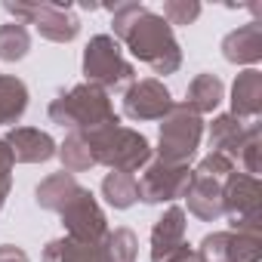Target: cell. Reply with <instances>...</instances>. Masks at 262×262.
I'll return each mask as SVG.
<instances>
[{
    "label": "cell",
    "mask_w": 262,
    "mask_h": 262,
    "mask_svg": "<svg viewBox=\"0 0 262 262\" xmlns=\"http://www.w3.org/2000/svg\"><path fill=\"white\" fill-rule=\"evenodd\" d=\"M204 139V117L194 114L185 102H173L170 114L161 120L158 129V158L170 164H188L198 158Z\"/></svg>",
    "instance_id": "obj_5"
},
{
    "label": "cell",
    "mask_w": 262,
    "mask_h": 262,
    "mask_svg": "<svg viewBox=\"0 0 262 262\" xmlns=\"http://www.w3.org/2000/svg\"><path fill=\"white\" fill-rule=\"evenodd\" d=\"M80 191V182H77V176H71V173H65V170H59V173H50L47 179H40V185L34 188V204L40 207V210H47V213H56L59 216V210L74 198Z\"/></svg>",
    "instance_id": "obj_18"
},
{
    "label": "cell",
    "mask_w": 262,
    "mask_h": 262,
    "mask_svg": "<svg viewBox=\"0 0 262 262\" xmlns=\"http://www.w3.org/2000/svg\"><path fill=\"white\" fill-rule=\"evenodd\" d=\"M201 10L204 7L198 4V0H167L164 10H161V19L170 28H176V25H194L201 19Z\"/></svg>",
    "instance_id": "obj_27"
},
{
    "label": "cell",
    "mask_w": 262,
    "mask_h": 262,
    "mask_svg": "<svg viewBox=\"0 0 262 262\" xmlns=\"http://www.w3.org/2000/svg\"><path fill=\"white\" fill-rule=\"evenodd\" d=\"M102 198L108 207L114 210H129L133 204H139V191H136V176L133 173H108L102 179Z\"/></svg>",
    "instance_id": "obj_23"
},
{
    "label": "cell",
    "mask_w": 262,
    "mask_h": 262,
    "mask_svg": "<svg viewBox=\"0 0 262 262\" xmlns=\"http://www.w3.org/2000/svg\"><path fill=\"white\" fill-rule=\"evenodd\" d=\"M204 262H259L262 234L253 231H210L198 247Z\"/></svg>",
    "instance_id": "obj_10"
},
{
    "label": "cell",
    "mask_w": 262,
    "mask_h": 262,
    "mask_svg": "<svg viewBox=\"0 0 262 262\" xmlns=\"http://www.w3.org/2000/svg\"><path fill=\"white\" fill-rule=\"evenodd\" d=\"M0 262H31L28 253L16 244H0Z\"/></svg>",
    "instance_id": "obj_30"
},
{
    "label": "cell",
    "mask_w": 262,
    "mask_h": 262,
    "mask_svg": "<svg viewBox=\"0 0 262 262\" xmlns=\"http://www.w3.org/2000/svg\"><path fill=\"white\" fill-rule=\"evenodd\" d=\"M13 167H16L13 151L4 142V136H0V210H4V204L10 198V188H13Z\"/></svg>",
    "instance_id": "obj_29"
},
{
    "label": "cell",
    "mask_w": 262,
    "mask_h": 262,
    "mask_svg": "<svg viewBox=\"0 0 262 262\" xmlns=\"http://www.w3.org/2000/svg\"><path fill=\"white\" fill-rule=\"evenodd\" d=\"M234 167H241V173L247 176H256L262 173V126L253 120L250 129H247V136L237 148V158H234Z\"/></svg>",
    "instance_id": "obj_26"
},
{
    "label": "cell",
    "mask_w": 262,
    "mask_h": 262,
    "mask_svg": "<svg viewBox=\"0 0 262 262\" xmlns=\"http://www.w3.org/2000/svg\"><path fill=\"white\" fill-rule=\"evenodd\" d=\"M80 71H83V83H93L99 90L120 93L136 80V68L120 50V43L111 34H96L90 37V43L83 47V59H80Z\"/></svg>",
    "instance_id": "obj_4"
},
{
    "label": "cell",
    "mask_w": 262,
    "mask_h": 262,
    "mask_svg": "<svg viewBox=\"0 0 262 262\" xmlns=\"http://www.w3.org/2000/svg\"><path fill=\"white\" fill-rule=\"evenodd\" d=\"M102 256H105V262H136V256H139L136 231L126 225H120L114 231L108 228V234L102 237Z\"/></svg>",
    "instance_id": "obj_24"
},
{
    "label": "cell",
    "mask_w": 262,
    "mask_h": 262,
    "mask_svg": "<svg viewBox=\"0 0 262 262\" xmlns=\"http://www.w3.org/2000/svg\"><path fill=\"white\" fill-rule=\"evenodd\" d=\"M31 25L50 43H71V40L80 37V28H83L68 0L65 4H59V0H37Z\"/></svg>",
    "instance_id": "obj_12"
},
{
    "label": "cell",
    "mask_w": 262,
    "mask_h": 262,
    "mask_svg": "<svg viewBox=\"0 0 262 262\" xmlns=\"http://www.w3.org/2000/svg\"><path fill=\"white\" fill-rule=\"evenodd\" d=\"M219 50H222V59L225 62L253 68L262 59V22L259 19H250V22L237 25L234 31H228L222 37Z\"/></svg>",
    "instance_id": "obj_14"
},
{
    "label": "cell",
    "mask_w": 262,
    "mask_h": 262,
    "mask_svg": "<svg viewBox=\"0 0 262 262\" xmlns=\"http://www.w3.org/2000/svg\"><path fill=\"white\" fill-rule=\"evenodd\" d=\"M56 158L62 161V170L71 173V176H74V173H86L90 167H96L93 151H90V142H86L83 133H68V136L59 142Z\"/></svg>",
    "instance_id": "obj_22"
},
{
    "label": "cell",
    "mask_w": 262,
    "mask_h": 262,
    "mask_svg": "<svg viewBox=\"0 0 262 262\" xmlns=\"http://www.w3.org/2000/svg\"><path fill=\"white\" fill-rule=\"evenodd\" d=\"M222 99H225V83H222L219 74H210V71L198 74L188 83V90H185V105L194 114H201V117L204 114H213L222 105Z\"/></svg>",
    "instance_id": "obj_19"
},
{
    "label": "cell",
    "mask_w": 262,
    "mask_h": 262,
    "mask_svg": "<svg viewBox=\"0 0 262 262\" xmlns=\"http://www.w3.org/2000/svg\"><path fill=\"white\" fill-rule=\"evenodd\" d=\"M173 108V93L161 77H142L133 80L123 90V117L148 123V120H164Z\"/></svg>",
    "instance_id": "obj_9"
},
{
    "label": "cell",
    "mask_w": 262,
    "mask_h": 262,
    "mask_svg": "<svg viewBox=\"0 0 262 262\" xmlns=\"http://www.w3.org/2000/svg\"><path fill=\"white\" fill-rule=\"evenodd\" d=\"M43 262H105L102 241L99 244H83V241H74V237H56L43 247Z\"/></svg>",
    "instance_id": "obj_21"
},
{
    "label": "cell",
    "mask_w": 262,
    "mask_h": 262,
    "mask_svg": "<svg viewBox=\"0 0 262 262\" xmlns=\"http://www.w3.org/2000/svg\"><path fill=\"white\" fill-rule=\"evenodd\" d=\"M31 53V31L19 22L0 25V62H22Z\"/></svg>",
    "instance_id": "obj_25"
},
{
    "label": "cell",
    "mask_w": 262,
    "mask_h": 262,
    "mask_svg": "<svg viewBox=\"0 0 262 262\" xmlns=\"http://www.w3.org/2000/svg\"><path fill=\"white\" fill-rule=\"evenodd\" d=\"M231 111L241 120H256L262 114V71L259 68H244L234 83H231Z\"/></svg>",
    "instance_id": "obj_15"
},
{
    "label": "cell",
    "mask_w": 262,
    "mask_h": 262,
    "mask_svg": "<svg viewBox=\"0 0 262 262\" xmlns=\"http://www.w3.org/2000/svg\"><path fill=\"white\" fill-rule=\"evenodd\" d=\"M93 151L96 167H108L111 173H136L145 170L148 161L155 158V148L148 136H142L139 129L117 123H105L93 133H83Z\"/></svg>",
    "instance_id": "obj_3"
},
{
    "label": "cell",
    "mask_w": 262,
    "mask_h": 262,
    "mask_svg": "<svg viewBox=\"0 0 262 262\" xmlns=\"http://www.w3.org/2000/svg\"><path fill=\"white\" fill-rule=\"evenodd\" d=\"M237 167L225 158V155H216V151H210V155H204L201 161H198V167H194V173L198 176H210V179H225L228 173H234Z\"/></svg>",
    "instance_id": "obj_28"
},
{
    "label": "cell",
    "mask_w": 262,
    "mask_h": 262,
    "mask_svg": "<svg viewBox=\"0 0 262 262\" xmlns=\"http://www.w3.org/2000/svg\"><path fill=\"white\" fill-rule=\"evenodd\" d=\"M4 142L10 145L16 164H47L56 158V148H59V142L47 129H37V126H10Z\"/></svg>",
    "instance_id": "obj_13"
},
{
    "label": "cell",
    "mask_w": 262,
    "mask_h": 262,
    "mask_svg": "<svg viewBox=\"0 0 262 262\" xmlns=\"http://www.w3.org/2000/svg\"><path fill=\"white\" fill-rule=\"evenodd\" d=\"M222 216H228V231L262 234V182L241 170L222 179Z\"/></svg>",
    "instance_id": "obj_6"
},
{
    "label": "cell",
    "mask_w": 262,
    "mask_h": 262,
    "mask_svg": "<svg viewBox=\"0 0 262 262\" xmlns=\"http://www.w3.org/2000/svg\"><path fill=\"white\" fill-rule=\"evenodd\" d=\"M185 231H188V216L179 204H170L151 225V262H173L182 250H188L185 244Z\"/></svg>",
    "instance_id": "obj_11"
},
{
    "label": "cell",
    "mask_w": 262,
    "mask_h": 262,
    "mask_svg": "<svg viewBox=\"0 0 262 262\" xmlns=\"http://www.w3.org/2000/svg\"><path fill=\"white\" fill-rule=\"evenodd\" d=\"M191 167L188 164H170V161H161V158H151L148 167L142 170V176L136 179V191H139V201L148 204V207H158V204H176L179 198H185L188 185H191Z\"/></svg>",
    "instance_id": "obj_7"
},
{
    "label": "cell",
    "mask_w": 262,
    "mask_h": 262,
    "mask_svg": "<svg viewBox=\"0 0 262 262\" xmlns=\"http://www.w3.org/2000/svg\"><path fill=\"white\" fill-rule=\"evenodd\" d=\"M59 219L65 225V237L83 241V244H99L108 234V216L99 207L96 194L80 185V191L59 210Z\"/></svg>",
    "instance_id": "obj_8"
},
{
    "label": "cell",
    "mask_w": 262,
    "mask_h": 262,
    "mask_svg": "<svg viewBox=\"0 0 262 262\" xmlns=\"http://www.w3.org/2000/svg\"><path fill=\"white\" fill-rule=\"evenodd\" d=\"M250 123H253V120H241V117H234V114H228V111H225V114H216V117H213V123L207 126V142H210V151L225 155V158L234 164L237 148H241V142H244V136H247Z\"/></svg>",
    "instance_id": "obj_17"
},
{
    "label": "cell",
    "mask_w": 262,
    "mask_h": 262,
    "mask_svg": "<svg viewBox=\"0 0 262 262\" xmlns=\"http://www.w3.org/2000/svg\"><path fill=\"white\" fill-rule=\"evenodd\" d=\"M28 86L16 74H0V126H16L28 111Z\"/></svg>",
    "instance_id": "obj_20"
},
{
    "label": "cell",
    "mask_w": 262,
    "mask_h": 262,
    "mask_svg": "<svg viewBox=\"0 0 262 262\" xmlns=\"http://www.w3.org/2000/svg\"><path fill=\"white\" fill-rule=\"evenodd\" d=\"M194 173V170H191ZM185 204L188 213L198 216L201 222H216L222 219V182L210 179V176H191V185L185 191Z\"/></svg>",
    "instance_id": "obj_16"
},
{
    "label": "cell",
    "mask_w": 262,
    "mask_h": 262,
    "mask_svg": "<svg viewBox=\"0 0 262 262\" xmlns=\"http://www.w3.org/2000/svg\"><path fill=\"white\" fill-rule=\"evenodd\" d=\"M173 262H204V259H201V253H198V250H191V247H188V250H182Z\"/></svg>",
    "instance_id": "obj_31"
},
{
    "label": "cell",
    "mask_w": 262,
    "mask_h": 262,
    "mask_svg": "<svg viewBox=\"0 0 262 262\" xmlns=\"http://www.w3.org/2000/svg\"><path fill=\"white\" fill-rule=\"evenodd\" d=\"M47 114L53 123H59L68 133H93V129H99L105 123L120 120L111 96L93 83H74L68 90H59L50 99Z\"/></svg>",
    "instance_id": "obj_2"
},
{
    "label": "cell",
    "mask_w": 262,
    "mask_h": 262,
    "mask_svg": "<svg viewBox=\"0 0 262 262\" xmlns=\"http://www.w3.org/2000/svg\"><path fill=\"white\" fill-rule=\"evenodd\" d=\"M111 37L129 50V56L145 62L155 74L170 77L182 68V47L161 13L136 0L111 7Z\"/></svg>",
    "instance_id": "obj_1"
}]
</instances>
